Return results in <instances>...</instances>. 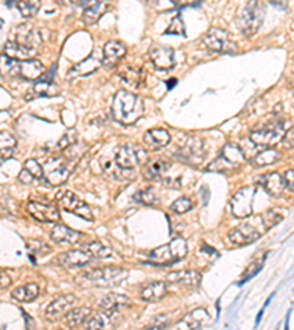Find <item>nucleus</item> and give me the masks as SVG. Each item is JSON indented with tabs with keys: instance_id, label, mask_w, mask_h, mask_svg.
Returning a JSON list of instances; mask_svg holds the SVG:
<instances>
[{
	"instance_id": "nucleus-1",
	"label": "nucleus",
	"mask_w": 294,
	"mask_h": 330,
	"mask_svg": "<svg viewBox=\"0 0 294 330\" xmlns=\"http://www.w3.org/2000/svg\"><path fill=\"white\" fill-rule=\"evenodd\" d=\"M112 118L122 125H133L144 113L143 100L133 93L118 91L112 102Z\"/></svg>"
},
{
	"instance_id": "nucleus-2",
	"label": "nucleus",
	"mask_w": 294,
	"mask_h": 330,
	"mask_svg": "<svg viewBox=\"0 0 294 330\" xmlns=\"http://www.w3.org/2000/svg\"><path fill=\"white\" fill-rule=\"evenodd\" d=\"M265 19V4L258 0H250L237 16V25L246 37L255 35Z\"/></svg>"
},
{
	"instance_id": "nucleus-3",
	"label": "nucleus",
	"mask_w": 294,
	"mask_h": 330,
	"mask_svg": "<svg viewBox=\"0 0 294 330\" xmlns=\"http://www.w3.org/2000/svg\"><path fill=\"white\" fill-rule=\"evenodd\" d=\"M187 242L183 238H177L172 239L169 244H165L159 248L153 250L150 254L147 261L152 264H159V266H169L174 264L180 260H183L187 255Z\"/></svg>"
},
{
	"instance_id": "nucleus-4",
	"label": "nucleus",
	"mask_w": 294,
	"mask_h": 330,
	"mask_svg": "<svg viewBox=\"0 0 294 330\" xmlns=\"http://www.w3.org/2000/svg\"><path fill=\"white\" fill-rule=\"evenodd\" d=\"M244 154L241 150L240 144L228 143L224 146L221 150L219 157H216L214 162L206 167L208 172H218V173H225L230 172L236 167H239L241 163L244 162Z\"/></svg>"
},
{
	"instance_id": "nucleus-5",
	"label": "nucleus",
	"mask_w": 294,
	"mask_h": 330,
	"mask_svg": "<svg viewBox=\"0 0 294 330\" xmlns=\"http://www.w3.org/2000/svg\"><path fill=\"white\" fill-rule=\"evenodd\" d=\"M128 278V270L121 267H103V269H94L91 272H87L82 275V279L88 285L99 286V288H112L121 285Z\"/></svg>"
},
{
	"instance_id": "nucleus-6",
	"label": "nucleus",
	"mask_w": 294,
	"mask_h": 330,
	"mask_svg": "<svg viewBox=\"0 0 294 330\" xmlns=\"http://www.w3.org/2000/svg\"><path fill=\"white\" fill-rule=\"evenodd\" d=\"M203 44L206 46V49L219 54L237 53V43L233 40L231 34L222 28H211L203 35Z\"/></svg>"
},
{
	"instance_id": "nucleus-7",
	"label": "nucleus",
	"mask_w": 294,
	"mask_h": 330,
	"mask_svg": "<svg viewBox=\"0 0 294 330\" xmlns=\"http://www.w3.org/2000/svg\"><path fill=\"white\" fill-rule=\"evenodd\" d=\"M290 124L286 122V121H275V122H271L268 124L265 128H261V129H255L252 131L250 134V140L256 144V146H261V147H271L274 144H277L278 141L283 140L284 134L289 131L287 127Z\"/></svg>"
},
{
	"instance_id": "nucleus-8",
	"label": "nucleus",
	"mask_w": 294,
	"mask_h": 330,
	"mask_svg": "<svg viewBox=\"0 0 294 330\" xmlns=\"http://www.w3.org/2000/svg\"><path fill=\"white\" fill-rule=\"evenodd\" d=\"M69 160L68 157H52L49 159L44 165H43V170H44V179L53 185H62L65 183L68 178H69V173H71V167H69Z\"/></svg>"
},
{
	"instance_id": "nucleus-9",
	"label": "nucleus",
	"mask_w": 294,
	"mask_h": 330,
	"mask_svg": "<svg viewBox=\"0 0 294 330\" xmlns=\"http://www.w3.org/2000/svg\"><path fill=\"white\" fill-rule=\"evenodd\" d=\"M255 195H256L255 186H244V188L239 189L230 201L233 214L240 219L249 217L253 213Z\"/></svg>"
},
{
	"instance_id": "nucleus-10",
	"label": "nucleus",
	"mask_w": 294,
	"mask_h": 330,
	"mask_svg": "<svg viewBox=\"0 0 294 330\" xmlns=\"http://www.w3.org/2000/svg\"><path fill=\"white\" fill-rule=\"evenodd\" d=\"M175 156L186 163L199 165L205 157V144L200 138L188 137L186 138V141H183L180 150L175 153Z\"/></svg>"
},
{
	"instance_id": "nucleus-11",
	"label": "nucleus",
	"mask_w": 294,
	"mask_h": 330,
	"mask_svg": "<svg viewBox=\"0 0 294 330\" xmlns=\"http://www.w3.org/2000/svg\"><path fill=\"white\" fill-rule=\"evenodd\" d=\"M262 229H258L253 222H246L237 228L231 229L228 233V239L234 245H249L256 242L262 236Z\"/></svg>"
},
{
	"instance_id": "nucleus-12",
	"label": "nucleus",
	"mask_w": 294,
	"mask_h": 330,
	"mask_svg": "<svg viewBox=\"0 0 294 330\" xmlns=\"http://www.w3.org/2000/svg\"><path fill=\"white\" fill-rule=\"evenodd\" d=\"M144 157H146L144 150H141L140 147H137L134 144H127L118 150L116 156H115V163L121 169L133 170L137 165H140L144 160Z\"/></svg>"
},
{
	"instance_id": "nucleus-13",
	"label": "nucleus",
	"mask_w": 294,
	"mask_h": 330,
	"mask_svg": "<svg viewBox=\"0 0 294 330\" xmlns=\"http://www.w3.org/2000/svg\"><path fill=\"white\" fill-rule=\"evenodd\" d=\"M59 203H60V205H62L66 211H69V213L78 216L81 219L90 220V222L93 220L91 208L88 207V204H85L82 200H80L74 192H71V191L62 192V194L59 195Z\"/></svg>"
},
{
	"instance_id": "nucleus-14",
	"label": "nucleus",
	"mask_w": 294,
	"mask_h": 330,
	"mask_svg": "<svg viewBox=\"0 0 294 330\" xmlns=\"http://www.w3.org/2000/svg\"><path fill=\"white\" fill-rule=\"evenodd\" d=\"M27 211L38 222H57L60 219L57 207L52 203H40V201H29L27 205Z\"/></svg>"
},
{
	"instance_id": "nucleus-15",
	"label": "nucleus",
	"mask_w": 294,
	"mask_h": 330,
	"mask_svg": "<svg viewBox=\"0 0 294 330\" xmlns=\"http://www.w3.org/2000/svg\"><path fill=\"white\" fill-rule=\"evenodd\" d=\"M77 304V298L72 294H65V295H59L56 297L50 304L46 308V317L52 322H56L57 319H60L63 314H66L71 308H74Z\"/></svg>"
},
{
	"instance_id": "nucleus-16",
	"label": "nucleus",
	"mask_w": 294,
	"mask_h": 330,
	"mask_svg": "<svg viewBox=\"0 0 294 330\" xmlns=\"http://www.w3.org/2000/svg\"><path fill=\"white\" fill-rule=\"evenodd\" d=\"M127 54V47L122 41H118V40H110L107 41L103 47V59H102V65L110 69V68H115L121 60L122 57Z\"/></svg>"
},
{
	"instance_id": "nucleus-17",
	"label": "nucleus",
	"mask_w": 294,
	"mask_h": 330,
	"mask_svg": "<svg viewBox=\"0 0 294 330\" xmlns=\"http://www.w3.org/2000/svg\"><path fill=\"white\" fill-rule=\"evenodd\" d=\"M149 54H150V60L153 62V65L161 71H168L175 66V51L172 47L153 46Z\"/></svg>"
},
{
	"instance_id": "nucleus-18",
	"label": "nucleus",
	"mask_w": 294,
	"mask_h": 330,
	"mask_svg": "<svg viewBox=\"0 0 294 330\" xmlns=\"http://www.w3.org/2000/svg\"><path fill=\"white\" fill-rule=\"evenodd\" d=\"M16 31H18V35H16L15 41L27 46L29 49L38 50V47L43 44V37H41V31L40 29H37V28L27 24V25H21Z\"/></svg>"
},
{
	"instance_id": "nucleus-19",
	"label": "nucleus",
	"mask_w": 294,
	"mask_h": 330,
	"mask_svg": "<svg viewBox=\"0 0 294 330\" xmlns=\"http://www.w3.org/2000/svg\"><path fill=\"white\" fill-rule=\"evenodd\" d=\"M91 255L88 254L85 250H72L62 253L56 257V263L63 266V267H81L85 266L91 261Z\"/></svg>"
},
{
	"instance_id": "nucleus-20",
	"label": "nucleus",
	"mask_w": 294,
	"mask_h": 330,
	"mask_svg": "<svg viewBox=\"0 0 294 330\" xmlns=\"http://www.w3.org/2000/svg\"><path fill=\"white\" fill-rule=\"evenodd\" d=\"M119 320H121L119 311L103 310L96 317L87 322V328L88 329H112L119 323Z\"/></svg>"
},
{
	"instance_id": "nucleus-21",
	"label": "nucleus",
	"mask_w": 294,
	"mask_h": 330,
	"mask_svg": "<svg viewBox=\"0 0 294 330\" xmlns=\"http://www.w3.org/2000/svg\"><path fill=\"white\" fill-rule=\"evenodd\" d=\"M166 280L172 285H183L186 288H197L202 282V275L197 270H180L168 273Z\"/></svg>"
},
{
	"instance_id": "nucleus-22",
	"label": "nucleus",
	"mask_w": 294,
	"mask_h": 330,
	"mask_svg": "<svg viewBox=\"0 0 294 330\" xmlns=\"http://www.w3.org/2000/svg\"><path fill=\"white\" fill-rule=\"evenodd\" d=\"M143 141H144V144L149 150H159V149H163L169 144L171 135L166 129L155 128V129H150L144 134Z\"/></svg>"
},
{
	"instance_id": "nucleus-23",
	"label": "nucleus",
	"mask_w": 294,
	"mask_h": 330,
	"mask_svg": "<svg viewBox=\"0 0 294 330\" xmlns=\"http://www.w3.org/2000/svg\"><path fill=\"white\" fill-rule=\"evenodd\" d=\"M102 59L100 56H97V51H93L88 57H85L84 60H81L80 63H77L74 68H71V75L72 76H84L88 74L96 72L100 66H102Z\"/></svg>"
},
{
	"instance_id": "nucleus-24",
	"label": "nucleus",
	"mask_w": 294,
	"mask_h": 330,
	"mask_svg": "<svg viewBox=\"0 0 294 330\" xmlns=\"http://www.w3.org/2000/svg\"><path fill=\"white\" fill-rule=\"evenodd\" d=\"M50 238L53 242L57 244H68V245H74L80 241L81 233L78 230L68 228L65 225H54L52 232H50Z\"/></svg>"
},
{
	"instance_id": "nucleus-25",
	"label": "nucleus",
	"mask_w": 294,
	"mask_h": 330,
	"mask_svg": "<svg viewBox=\"0 0 294 330\" xmlns=\"http://www.w3.org/2000/svg\"><path fill=\"white\" fill-rule=\"evenodd\" d=\"M38 50L35 49H29L27 46L15 41V40H9L6 44H4V54H7L9 57L15 59V60H29V59H34L37 56Z\"/></svg>"
},
{
	"instance_id": "nucleus-26",
	"label": "nucleus",
	"mask_w": 294,
	"mask_h": 330,
	"mask_svg": "<svg viewBox=\"0 0 294 330\" xmlns=\"http://www.w3.org/2000/svg\"><path fill=\"white\" fill-rule=\"evenodd\" d=\"M119 76L128 84V85H133V87H140L141 82L144 81V72H143V68L141 66H135L133 63H125L119 68L118 71Z\"/></svg>"
},
{
	"instance_id": "nucleus-27",
	"label": "nucleus",
	"mask_w": 294,
	"mask_h": 330,
	"mask_svg": "<svg viewBox=\"0 0 294 330\" xmlns=\"http://www.w3.org/2000/svg\"><path fill=\"white\" fill-rule=\"evenodd\" d=\"M91 314V308L88 307H77V308H71L66 314H65V326L69 329H75L82 326L88 317Z\"/></svg>"
},
{
	"instance_id": "nucleus-28",
	"label": "nucleus",
	"mask_w": 294,
	"mask_h": 330,
	"mask_svg": "<svg viewBox=\"0 0 294 330\" xmlns=\"http://www.w3.org/2000/svg\"><path fill=\"white\" fill-rule=\"evenodd\" d=\"M0 76L4 79L21 78V62L9 57L7 54H0Z\"/></svg>"
},
{
	"instance_id": "nucleus-29",
	"label": "nucleus",
	"mask_w": 294,
	"mask_h": 330,
	"mask_svg": "<svg viewBox=\"0 0 294 330\" xmlns=\"http://www.w3.org/2000/svg\"><path fill=\"white\" fill-rule=\"evenodd\" d=\"M44 72H46L44 65L37 59H29V60L21 62V78L24 79H28V81L40 79Z\"/></svg>"
},
{
	"instance_id": "nucleus-30",
	"label": "nucleus",
	"mask_w": 294,
	"mask_h": 330,
	"mask_svg": "<svg viewBox=\"0 0 294 330\" xmlns=\"http://www.w3.org/2000/svg\"><path fill=\"white\" fill-rule=\"evenodd\" d=\"M165 295H166V285H165V282L155 280V282H152V283H149L147 286L143 288L140 297H141L143 301L155 303V301L162 300Z\"/></svg>"
},
{
	"instance_id": "nucleus-31",
	"label": "nucleus",
	"mask_w": 294,
	"mask_h": 330,
	"mask_svg": "<svg viewBox=\"0 0 294 330\" xmlns=\"http://www.w3.org/2000/svg\"><path fill=\"white\" fill-rule=\"evenodd\" d=\"M107 10V4L105 1H94L90 6H87L82 12V21L87 25H94L97 24V21L103 16V13Z\"/></svg>"
},
{
	"instance_id": "nucleus-32",
	"label": "nucleus",
	"mask_w": 294,
	"mask_h": 330,
	"mask_svg": "<svg viewBox=\"0 0 294 330\" xmlns=\"http://www.w3.org/2000/svg\"><path fill=\"white\" fill-rule=\"evenodd\" d=\"M261 183H262V186L267 189L268 194H269V195H274V197L281 195L283 191H284V188H286L284 178H283L280 173H269L267 176H262Z\"/></svg>"
},
{
	"instance_id": "nucleus-33",
	"label": "nucleus",
	"mask_w": 294,
	"mask_h": 330,
	"mask_svg": "<svg viewBox=\"0 0 294 330\" xmlns=\"http://www.w3.org/2000/svg\"><path fill=\"white\" fill-rule=\"evenodd\" d=\"M171 169V163L165 159H153L144 167V178L159 179Z\"/></svg>"
},
{
	"instance_id": "nucleus-34",
	"label": "nucleus",
	"mask_w": 294,
	"mask_h": 330,
	"mask_svg": "<svg viewBox=\"0 0 294 330\" xmlns=\"http://www.w3.org/2000/svg\"><path fill=\"white\" fill-rule=\"evenodd\" d=\"M59 93V87L53 84V81H46V79H38L34 87L31 94L27 97V100H32L34 97H50V96H57Z\"/></svg>"
},
{
	"instance_id": "nucleus-35",
	"label": "nucleus",
	"mask_w": 294,
	"mask_h": 330,
	"mask_svg": "<svg viewBox=\"0 0 294 330\" xmlns=\"http://www.w3.org/2000/svg\"><path fill=\"white\" fill-rule=\"evenodd\" d=\"M280 159H281V153L274 150V149H267V150H264V152L256 153V154L250 159V163H252V166L264 167V166H271V165L277 163Z\"/></svg>"
},
{
	"instance_id": "nucleus-36",
	"label": "nucleus",
	"mask_w": 294,
	"mask_h": 330,
	"mask_svg": "<svg viewBox=\"0 0 294 330\" xmlns=\"http://www.w3.org/2000/svg\"><path fill=\"white\" fill-rule=\"evenodd\" d=\"M38 297V285L37 283H28L24 286L15 288L12 291V298L19 303H29L34 301Z\"/></svg>"
},
{
	"instance_id": "nucleus-37",
	"label": "nucleus",
	"mask_w": 294,
	"mask_h": 330,
	"mask_svg": "<svg viewBox=\"0 0 294 330\" xmlns=\"http://www.w3.org/2000/svg\"><path fill=\"white\" fill-rule=\"evenodd\" d=\"M130 304H131V300L128 297L121 295V294H109L100 301V308L119 311L124 307H130Z\"/></svg>"
},
{
	"instance_id": "nucleus-38",
	"label": "nucleus",
	"mask_w": 294,
	"mask_h": 330,
	"mask_svg": "<svg viewBox=\"0 0 294 330\" xmlns=\"http://www.w3.org/2000/svg\"><path fill=\"white\" fill-rule=\"evenodd\" d=\"M209 320V314L206 310L203 308H197L191 313H188L184 319V325L190 328V329H200L203 325H206V322Z\"/></svg>"
},
{
	"instance_id": "nucleus-39",
	"label": "nucleus",
	"mask_w": 294,
	"mask_h": 330,
	"mask_svg": "<svg viewBox=\"0 0 294 330\" xmlns=\"http://www.w3.org/2000/svg\"><path fill=\"white\" fill-rule=\"evenodd\" d=\"M16 147V138L6 131H0V157L10 159Z\"/></svg>"
},
{
	"instance_id": "nucleus-40",
	"label": "nucleus",
	"mask_w": 294,
	"mask_h": 330,
	"mask_svg": "<svg viewBox=\"0 0 294 330\" xmlns=\"http://www.w3.org/2000/svg\"><path fill=\"white\" fill-rule=\"evenodd\" d=\"M84 250L93 258H97V260H109L115 255V253L110 248H107L100 242H90Z\"/></svg>"
},
{
	"instance_id": "nucleus-41",
	"label": "nucleus",
	"mask_w": 294,
	"mask_h": 330,
	"mask_svg": "<svg viewBox=\"0 0 294 330\" xmlns=\"http://www.w3.org/2000/svg\"><path fill=\"white\" fill-rule=\"evenodd\" d=\"M16 7L19 9L21 15L24 18H31V16H34L40 10L41 0H18Z\"/></svg>"
},
{
	"instance_id": "nucleus-42",
	"label": "nucleus",
	"mask_w": 294,
	"mask_h": 330,
	"mask_svg": "<svg viewBox=\"0 0 294 330\" xmlns=\"http://www.w3.org/2000/svg\"><path fill=\"white\" fill-rule=\"evenodd\" d=\"M261 217H262V222H264L267 230L272 228V226H275L278 222L283 220V214H281L280 210H268L267 213H264Z\"/></svg>"
},
{
	"instance_id": "nucleus-43",
	"label": "nucleus",
	"mask_w": 294,
	"mask_h": 330,
	"mask_svg": "<svg viewBox=\"0 0 294 330\" xmlns=\"http://www.w3.org/2000/svg\"><path fill=\"white\" fill-rule=\"evenodd\" d=\"M24 167L27 169L28 172L34 176L35 179H43L44 178V170H43V165H40L35 159H28L24 165Z\"/></svg>"
},
{
	"instance_id": "nucleus-44",
	"label": "nucleus",
	"mask_w": 294,
	"mask_h": 330,
	"mask_svg": "<svg viewBox=\"0 0 294 330\" xmlns=\"http://www.w3.org/2000/svg\"><path fill=\"white\" fill-rule=\"evenodd\" d=\"M165 34H171V35H184L186 34V28H184V22L180 16H175L169 26L165 29Z\"/></svg>"
},
{
	"instance_id": "nucleus-45",
	"label": "nucleus",
	"mask_w": 294,
	"mask_h": 330,
	"mask_svg": "<svg viewBox=\"0 0 294 330\" xmlns=\"http://www.w3.org/2000/svg\"><path fill=\"white\" fill-rule=\"evenodd\" d=\"M134 200H137L140 203L147 204V205H152V204L156 203V195H155L152 188H146L143 191H138L137 195H134Z\"/></svg>"
},
{
	"instance_id": "nucleus-46",
	"label": "nucleus",
	"mask_w": 294,
	"mask_h": 330,
	"mask_svg": "<svg viewBox=\"0 0 294 330\" xmlns=\"http://www.w3.org/2000/svg\"><path fill=\"white\" fill-rule=\"evenodd\" d=\"M191 207H193V201H191L190 198H187V197H181V198H178L177 201H174L172 205H171L172 211L177 213V214H184V213H187Z\"/></svg>"
},
{
	"instance_id": "nucleus-47",
	"label": "nucleus",
	"mask_w": 294,
	"mask_h": 330,
	"mask_svg": "<svg viewBox=\"0 0 294 330\" xmlns=\"http://www.w3.org/2000/svg\"><path fill=\"white\" fill-rule=\"evenodd\" d=\"M75 141H77V134H75L74 131H69V132H66V134L60 138L57 147H59L60 150H65V149H68L69 146H72Z\"/></svg>"
},
{
	"instance_id": "nucleus-48",
	"label": "nucleus",
	"mask_w": 294,
	"mask_h": 330,
	"mask_svg": "<svg viewBox=\"0 0 294 330\" xmlns=\"http://www.w3.org/2000/svg\"><path fill=\"white\" fill-rule=\"evenodd\" d=\"M34 176L28 172L27 169L24 167L21 172H19V175H18V180L21 182V183H24V185H29V183H32L34 182Z\"/></svg>"
},
{
	"instance_id": "nucleus-49",
	"label": "nucleus",
	"mask_w": 294,
	"mask_h": 330,
	"mask_svg": "<svg viewBox=\"0 0 294 330\" xmlns=\"http://www.w3.org/2000/svg\"><path fill=\"white\" fill-rule=\"evenodd\" d=\"M283 178H284V182H286V186L290 188L292 191H294V169L293 170H287Z\"/></svg>"
},
{
	"instance_id": "nucleus-50",
	"label": "nucleus",
	"mask_w": 294,
	"mask_h": 330,
	"mask_svg": "<svg viewBox=\"0 0 294 330\" xmlns=\"http://www.w3.org/2000/svg\"><path fill=\"white\" fill-rule=\"evenodd\" d=\"M12 285V279L6 272H0V288L6 289Z\"/></svg>"
},
{
	"instance_id": "nucleus-51",
	"label": "nucleus",
	"mask_w": 294,
	"mask_h": 330,
	"mask_svg": "<svg viewBox=\"0 0 294 330\" xmlns=\"http://www.w3.org/2000/svg\"><path fill=\"white\" fill-rule=\"evenodd\" d=\"M283 140L286 147H294V129H289V132L284 134Z\"/></svg>"
},
{
	"instance_id": "nucleus-52",
	"label": "nucleus",
	"mask_w": 294,
	"mask_h": 330,
	"mask_svg": "<svg viewBox=\"0 0 294 330\" xmlns=\"http://www.w3.org/2000/svg\"><path fill=\"white\" fill-rule=\"evenodd\" d=\"M165 320H166V316H158V317L153 320V325L150 326V329H159V328H165V326H166Z\"/></svg>"
},
{
	"instance_id": "nucleus-53",
	"label": "nucleus",
	"mask_w": 294,
	"mask_h": 330,
	"mask_svg": "<svg viewBox=\"0 0 294 330\" xmlns=\"http://www.w3.org/2000/svg\"><path fill=\"white\" fill-rule=\"evenodd\" d=\"M175 1V6H187L190 3H193L191 0H174Z\"/></svg>"
},
{
	"instance_id": "nucleus-54",
	"label": "nucleus",
	"mask_w": 294,
	"mask_h": 330,
	"mask_svg": "<svg viewBox=\"0 0 294 330\" xmlns=\"http://www.w3.org/2000/svg\"><path fill=\"white\" fill-rule=\"evenodd\" d=\"M264 310H265V307L259 311V314H258V317H256V325H259L261 323V320H262V316H264Z\"/></svg>"
},
{
	"instance_id": "nucleus-55",
	"label": "nucleus",
	"mask_w": 294,
	"mask_h": 330,
	"mask_svg": "<svg viewBox=\"0 0 294 330\" xmlns=\"http://www.w3.org/2000/svg\"><path fill=\"white\" fill-rule=\"evenodd\" d=\"M175 84H177V79H169V81H168V88L175 87Z\"/></svg>"
},
{
	"instance_id": "nucleus-56",
	"label": "nucleus",
	"mask_w": 294,
	"mask_h": 330,
	"mask_svg": "<svg viewBox=\"0 0 294 330\" xmlns=\"http://www.w3.org/2000/svg\"><path fill=\"white\" fill-rule=\"evenodd\" d=\"M100 1H105V3H106V1H110V0H100Z\"/></svg>"
}]
</instances>
